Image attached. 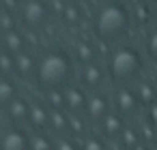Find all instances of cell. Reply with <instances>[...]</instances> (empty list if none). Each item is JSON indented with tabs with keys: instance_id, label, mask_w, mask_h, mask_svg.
Returning a JSON list of instances; mask_svg holds the SVG:
<instances>
[{
	"instance_id": "obj_19",
	"label": "cell",
	"mask_w": 157,
	"mask_h": 150,
	"mask_svg": "<svg viewBox=\"0 0 157 150\" xmlns=\"http://www.w3.org/2000/svg\"><path fill=\"white\" fill-rule=\"evenodd\" d=\"M45 105L48 109H65V90H45Z\"/></svg>"
},
{
	"instance_id": "obj_22",
	"label": "cell",
	"mask_w": 157,
	"mask_h": 150,
	"mask_svg": "<svg viewBox=\"0 0 157 150\" xmlns=\"http://www.w3.org/2000/svg\"><path fill=\"white\" fill-rule=\"evenodd\" d=\"M30 148L33 150H54V141L45 133H35L30 137Z\"/></svg>"
},
{
	"instance_id": "obj_3",
	"label": "cell",
	"mask_w": 157,
	"mask_h": 150,
	"mask_svg": "<svg viewBox=\"0 0 157 150\" xmlns=\"http://www.w3.org/2000/svg\"><path fill=\"white\" fill-rule=\"evenodd\" d=\"M105 71L112 77V82H116V84H129V82H133L142 73V56H140V52L136 47L121 45V47H116L110 54Z\"/></svg>"
},
{
	"instance_id": "obj_18",
	"label": "cell",
	"mask_w": 157,
	"mask_h": 150,
	"mask_svg": "<svg viewBox=\"0 0 157 150\" xmlns=\"http://www.w3.org/2000/svg\"><path fill=\"white\" fill-rule=\"evenodd\" d=\"M75 56H78V60L86 67V64H93L95 60H97V52H95V47L90 45V41H86V39H82V41H78V45H75Z\"/></svg>"
},
{
	"instance_id": "obj_26",
	"label": "cell",
	"mask_w": 157,
	"mask_h": 150,
	"mask_svg": "<svg viewBox=\"0 0 157 150\" xmlns=\"http://www.w3.org/2000/svg\"><path fill=\"white\" fill-rule=\"evenodd\" d=\"M54 150H80V146L75 144V139L73 137H58L56 141H54Z\"/></svg>"
},
{
	"instance_id": "obj_4",
	"label": "cell",
	"mask_w": 157,
	"mask_h": 150,
	"mask_svg": "<svg viewBox=\"0 0 157 150\" xmlns=\"http://www.w3.org/2000/svg\"><path fill=\"white\" fill-rule=\"evenodd\" d=\"M50 17H52V9L48 7L45 0H26L24 7H22V20L33 30L48 26Z\"/></svg>"
},
{
	"instance_id": "obj_13",
	"label": "cell",
	"mask_w": 157,
	"mask_h": 150,
	"mask_svg": "<svg viewBox=\"0 0 157 150\" xmlns=\"http://www.w3.org/2000/svg\"><path fill=\"white\" fill-rule=\"evenodd\" d=\"M15 73H17L20 77H24V79H28V77H35V75H37V62H35L33 54L22 52V54H17V56H15Z\"/></svg>"
},
{
	"instance_id": "obj_23",
	"label": "cell",
	"mask_w": 157,
	"mask_h": 150,
	"mask_svg": "<svg viewBox=\"0 0 157 150\" xmlns=\"http://www.w3.org/2000/svg\"><path fill=\"white\" fill-rule=\"evenodd\" d=\"M84 129H86L84 116H71L69 114V135L71 137H80V135H84Z\"/></svg>"
},
{
	"instance_id": "obj_32",
	"label": "cell",
	"mask_w": 157,
	"mask_h": 150,
	"mask_svg": "<svg viewBox=\"0 0 157 150\" xmlns=\"http://www.w3.org/2000/svg\"><path fill=\"white\" fill-rule=\"evenodd\" d=\"M155 146H157V137H155Z\"/></svg>"
},
{
	"instance_id": "obj_14",
	"label": "cell",
	"mask_w": 157,
	"mask_h": 150,
	"mask_svg": "<svg viewBox=\"0 0 157 150\" xmlns=\"http://www.w3.org/2000/svg\"><path fill=\"white\" fill-rule=\"evenodd\" d=\"M24 45H26L24 35H22L20 30H15V28L2 35V47H5V52H9L11 56L22 54V52H24Z\"/></svg>"
},
{
	"instance_id": "obj_1",
	"label": "cell",
	"mask_w": 157,
	"mask_h": 150,
	"mask_svg": "<svg viewBox=\"0 0 157 150\" xmlns=\"http://www.w3.org/2000/svg\"><path fill=\"white\" fill-rule=\"evenodd\" d=\"M73 77V60L67 52L54 49L37 62V84L45 90H65Z\"/></svg>"
},
{
	"instance_id": "obj_31",
	"label": "cell",
	"mask_w": 157,
	"mask_h": 150,
	"mask_svg": "<svg viewBox=\"0 0 157 150\" xmlns=\"http://www.w3.org/2000/svg\"><path fill=\"white\" fill-rule=\"evenodd\" d=\"M69 2H73V5H78V2H80V0H69Z\"/></svg>"
},
{
	"instance_id": "obj_20",
	"label": "cell",
	"mask_w": 157,
	"mask_h": 150,
	"mask_svg": "<svg viewBox=\"0 0 157 150\" xmlns=\"http://www.w3.org/2000/svg\"><path fill=\"white\" fill-rule=\"evenodd\" d=\"M121 141H123L125 150H136V148L140 146L142 137H140V133H138L133 126H127V129L123 131V135H121Z\"/></svg>"
},
{
	"instance_id": "obj_9",
	"label": "cell",
	"mask_w": 157,
	"mask_h": 150,
	"mask_svg": "<svg viewBox=\"0 0 157 150\" xmlns=\"http://www.w3.org/2000/svg\"><path fill=\"white\" fill-rule=\"evenodd\" d=\"M105 69L101 67V64H97V62H93V64H86V67H82V71H80V86L84 88V90H93V92H97V88L103 84V79H105Z\"/></svg>"
},
{
	"instance_id": "obj_16",
	"label": "cell",
	"mask_w": 157,
	"mask_h": 150,
	"mask_svg": "<svg viewBox=\"0 0 157 150\" xmlns=\"http://www.w3.org/2000/svg\"><path fill=\"white\" fill-rule=\"evenodd\" d=\"M136 94H138L140 103L146 105V107H151V105L157 103V86L153 82H140L136 86Z\"/></svg>"
},
{
	"instance_id": "obj_2",
	"label": "cell",
	"mask_w": 157,
	"mask_h": 150,
	"mask_svg": "<svg viewBox=\"0 0 157 150\" xmlns=\"http://www.w3.org/2000/svg\"><path fill=\"white\" fill-rule=\"evenodd\" d=\"M131 26V15H129V9L118 2V0H110V2H103L95 17H93V28H95V35L101 39V41H118L127 35Z\"/></svg>"
},
{
	"instance_id": "obj_21",
	"label": "cell",
	"mask_w": 157,
	"mask_h": 150,
	"mask_svg": "<svg viewBox=\"0 0 157 150\" xmlns=\"http://www.w3.org/2000/svg\"><path fill=\"white\" fill-rule=\"evenodd\" d=\"M15 73V56H11L9 52L0 54V75L2 77H11Z\"/></svg>"
},
{
	"instance_id": "obj_7",
	"label": "cell",
	"mask_w": 157,
	"mask_h": 150,
	"mask_svg": "<svg viewBox=\"0 0 157 150\" xmlns=\"http://www.w3.org/2000/svg\"><path fill=\"white\" fill-rule=\"evenodd\" d=\"M88 103V92L82 86H67L65 88V109L71 116H84Z\"/></svg>"
},
{
	"instance_id": "obj_28",
	"label": "cell",
	"mask_w": 157,
	"mask_h": 150,
	"mask_svg": "<svg viewBox=\"0 0 157 150\" xmlns=\"http://www.w3.org/2000/svg\"><path fill=\"white\" fill-rule=\"evenodd\" d=\"M0 26L5 28V32L13 30V17H11V11H0Z\"/></svg>"
},
{
	"instance_id": "obj_30",
	"label": "cell",
	"mask_w": 157,
	"mask_h": 150,
	"mask_svg": "<svg viewBox=\"0 0 157 150\" xmlns=\"http://www.w3.org/2000/svg\"><path fill=\"white\" fill-rule=\"evenodd\" d=\"M5 52V47H2V39H0V54H2Z\"/></svg>"
},
{
	"instance_id": "obj_33",
	"label": "cell",
	"mask_w": 157,
	"mask_h": 150,
	"mask_svg": "<svg viewBox=\"0 0 157 150\" xmlns=\"http://www.w3.org/2000/svg\"><path fill=\"white\" fill-rule=\"evenodd\" d=\"M0 77H2V75H0Z\"/></svg>"
},
{
	"instance_id": "obj_11",
	"label": "cell",
	"mask_w": 157,
	"mask_h": 150,
	"mask_svg": "<svg viewBox=\"0 0 157 150\" xmlns=\"http://www.w3.org/2000/svg\"><path fill=\"white\" fill-rule=\"evenodd\" d=\"M7 116H9V120L11 122H15V124H22V122H28V114H30V103L26 101V99H22V97H17V99H13L7 107Z\"/></svg>"
},
{
	"instance_id": "obj_17",
	"label": "cell",
	"mask_w": 157,
	"mask_h": 150,
	"mask_svg": "<svg viewBox=\"0 0 157 150\" xmlns=\"http://www.w3.org/2000/svg\"><path fill=\"white\" fill-rule=\"evenodd\" d=\"M13 99H17V84L11 77H0V107H7Z\"/></svg>"
},
{
	"instance_id": "obj_6",
	"label": "cell",
	"mask_w": 157,
	"mask_h": 150,
	"mask_svg": "<svg viewBox=\"0 0 157 150\" xmlns=\"http://www.w3.org/2000/svg\"><path fill=\"white\" fill-rule=\"evenodd\" d=\"M112 114V103L110 99L103 94V92H90L88 94V103H86V116L90 122H97L101 124L108 116Z\"/></svg>"
},
{
	"instance_id": "obj_8",
	"label": "cell",
	"mask_w": 157,
	"mask_h": 150,
	"mask_svg": "<svg viewBox=\"0 0 157 150\" xmlns=\"http://www.w3.org/2000/svg\"><path fill=\"white\" fill-rule=\"evenodd\" d=\"M0 150H33L30 135L20 126H11L0 135Z\"/></svg>"
},
{
	"instance_id": "obj_25",
	"label": "cell",
	"mask_w": 157,
	"mask_h": 150,
	"mask_svg": "<svg viewBox=\"0 0 157 150\" xmlns=\"http://www.w3.org/2000/svg\"><path fill=\"white\" fill-rule=\"evenodd\" d=\"M80 150H108V148H105V141H103L101 137H97V135H90V137L82 139V144H80Z\"/></svg>"
},
{
	"instance_id": "obj_27",
	"label": "cell",
	"mask_w": 157,
	"mask_h": 150,
	"mask_svg": "<svg viewBox=\"0 0 157 150\" xmlns=\"http://www.w3.org/2000/svg\"><path fill=\"white\" fill-rule=\"evenodd\" d=\"M146 54L153 62H157V30H153L146 37Z\"/></svg>"
},
{
	"instance_id": "obj_5",
	"label": "cell",
	"mask_w": 157,
	"mask_h": 150,
	"mask_svg": "<svg viewBox=\"0 0 157 150\" xmlns=\"http://www.w3.org/2000/svg\"><path fill=\"white\" fill-rule=\"evenodd\" d=\"M140 105H142V103H140L136 90H131V88H118V90L114 92V97H112V107H114V112H116L118 116H123V118L136 116V114L140 112Z\"/></svg>"
},
{
	"instance_id": "obj_12",
	"label": "cell",
	"mask_w": 157,
	"mask_h": 150,
	"mask_svg": "<svg viewBox=\"0 0 157 150\" xmlns=\"http://www.w3.org/2000/svg\"><path fill=\"white\" fill-rule=\"evenodd\" d=\"M101 131H103V135L105 137H110V139H121V135H123V131L127 129V124H125V120H123V116H118L116 112H112L101 124Z\"/></svg>"
},
{
	"instance_id": "obj_15",
	"label": "cell",
	"mask_w": 157,
	"mask_h": 150,
	"mask_svg": "<svg viewBox=\"0 0 157 150\" xmlns=\"http://www.w3.org/2000/svg\"><path fill=\"white\" fill-rule=\"evenodd\" d=\"M50 131L60 137L69 133V114L65 109H50Z\"/></svg>"
},
{
	"instance_id": "obj_24",
	"label": "cell",
	"mask_w": 157,
	"mask_h": 150,
	"mask_svg": "<svg viewBox=\"0 0 157 150\" xmlns=\"http://www.w3.org/2000/svg\"><path fill=\"white\" fill-rule=\"evenodd\" d=\"M60 15H63L65 24H78V22H80V7L73 5V2H67Z\"/></svg>"
},
{
	"instance_id": "obj_10",
	"label": "cell",
	"mask_w": 157,
	"mask_h": 150,
	"mask_svg": "<svg viewBox=\"0 0 157 150\" xmlns=\"http://www.w3.org/2000/svg\"><path fill=\"white\" fill-rule=\"evenodd\" d=\"M28 122L33 124V129H35L37 133H45V131H50V109H48V105L41 103V101L30 103Z\"/></svg>"
},
{
	"instance_id": "obj_29",
	"label": "cell",
	"mask_w": 157,
	"mask_h": 150,
	"mask_svg": "<svg viewBox=\"0 0 157 150\" xmlns=\"http://www.w3.org/2000/svg\"><path fill=\"white\" fill-rule=\"evenodd\" d=\"M146 122L153 126V129H157V103L155 105H151V107H146Z\"/></svg>"
}]
</instances>
